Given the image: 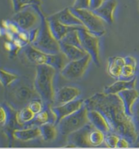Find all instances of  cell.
Here are the masks:
<instances>
[{"label": "cell", "instance_id": "cell-9", "mask_svg": "<svg viewBox=\"0 0 139 149\" xmlns=\"http://www.w3.org/2000/svg\"><path fill=\"white\" fill-rule=\"evenodd\" d=\"M81 45L84 50L90 55L92 62L96 67H100V44L99 37L91 33L86 29L82 28L78 30Z\"/></svg>", "mask_w": 139, "mask_h": 149}, {"label": "cell", "instance_id": "cell-24", "mask_svg": "<svg viewBox=\"0 0 139 149\" xmlns=\"http://www.w3.org/2000/svg\"><path fill=\"white\" fill-rule=\"evenodd\" d=\"M41 132V138L45 141H52L54 140L59 135L57 125L53 123H43L39 126Z\"/></svg>", "mask_w": 139, "mask_h": 149}, {"label": "cell", "instance_id": "cell-5", "mask_svg": "<svg viewBox=\"0 0 139 149\" xmlns=\"http://www.w3.org/2000/svg\"><path fill=\"white\" fill-rule=\"evenodd\" d=\"M24 53L29 61L35 65H47L60 71L67 63L66 61H68L61 52L56 54H49L35 49L31 44L24 47Z\"/></svg>", "mask_w": 139, "mask_h": 149}, {"label": "cell", "instance_id": "cell-14", "mask_svg": "<svg viewBox=\"0 0 139 149\" xmlns=\"http://www.w3.org/2000/svg\"><path fill=\"white\" fill-rule=\"evenodd\" d=\"M117 6V1L116 0H107L96 9L92 10V11L105 23L111 24L114 21V12Z\"/></svg>", "mask_w": 139, "mask_h": 149}, {"label": "cell", "instance_id": "cell-28", "mask_svg": "<svg viewBox=\"0 0 139 149\" xmlns=\"http://www.w3.org/2000/svg\"><path fill=\"white\" fill-rule=\"evenodd\" d=\"M105 134L102 132L96 129H94L89 135V142L91 147L92 146H98L104 143Z\"/></svg>", "mask_w": 139, "mask_h": 149}, {"label": "cell", "instance_id": "cell-6", "mask_svg": "<svg viewBox=\"0 0 139 149\" xmlns=\"http://www.w3.org/2000/svg\"><path fill=\"white\" fill-rule=\"evenodd\" d=\"M39 6H29L22 8L12 16L11 22L20 30L32 31L39 27L41 22Z\"/></svg>", "mask_w": 139, "mask_h": 149}, {"label": "cell", "instance_id": "cell-33", "mask_svg": "<svg viewBox=\"0 0 139 149\" xmlns=\"http://www.w3.org/2000/svg\"><path fill=\"white\" fill-rule=\"evenodd\" d=\"M72 8L75 9H90V0H75Z\"/></svg>", "mask_w": 139, "mask_h": 149}, {"label": "cell", "instance_id": "cell-18", "mask_svg": "<svg viewBox=\"0 0 139 149\" xmlns=\"http://www.w3.org/2000/svg\"><path fill=\"white\" fill-rule=\"evenodd\" d=\"M136 83H137L136 76L129 81L117 80V81L113 83V84L105 87L104 90H103V92L105 93V94H117L118 93L123 90L136 88Z\"/></svg>", "mask_w": 139, "mask_h": 149}, {"label": "cell", "instance_id": "cell-29", "mask_svg": "<svg viewBox=\"0 0 139 149\" xmlns=\"http://www.w3.org/2000/svg\"><path fill=\"white\" fill-rule=\"evenodd\" d=\"M19 78L16 75V74L12 73L9 71H6V70L1 69V77H0V79H1V85L4 88H7L10 86V85L18 79Z\"/></svg>", "mask_w": 139, "mask_h": 149}, {"label": "cell", "instance_id": "cell-4", "mask_svg": "<svg viewBox=\"0 0 139 149\" xmlns=\"http://www.w3.org/2000/svg\"><path fill=\"white\" fill-rule=\"evenodd\" d=\"M41 22L37 29L34 40L30 43L35 49L49 54H56L61 52L59 42L53 37L50 29L47 17L39 8Z\"/></svg>", "mask_w": 139, "mask_h": 149}, {"label": "cell", "instance_id": "cell-36", "mask_svg": "<svg viewBox=\"0 0 139 149\" xmlns=\"http://www.w3.org/2000/svg\"><path fill=\"white\" fill-rule=\"evenodd\" d=\"M136 143L139 144V133L137 134V137H136Z\"/></svg>", "mask_w": 139, "mask_h": 149}, {"label": "cell", "instance_id": "cell-1", "mask_svg": "<svg viewBox=\"0 0 139 149\" xmlns=\"http://www.w3.org/2000/svg\"><path fill=\"white\" fill-rule=\"evenodd\" d=\"M84 104L88 110L98 111L104 117L111 132L126 138L130 144L136 143L137 134L117 94L96 93L86 99Z\"/></svg>", "mask_w": 139, "mask_h": 149}, {"label": "cell", "instance_id": "cell-35", "mask_svg": "<svg viewBox=\"0 0 139 149\" xmlns=\"http://www.w3.org/2000/svg\"><path fill=\"white\" fill-rule=\"evenodd\" d=\"M105 1V0H90V10H94L101 6Z\"/></svg>", "mask_w": 139, "mask_h": 149}, {"label": "cell", "instance_id": "cell-10", "mask_svg": "<svg viewBox=\"0 0 139 149\" xmlns=\"http://www.w3.org/2000/svg\"><path fill=\"white\" fill-rule=\"evenodd\" d=\"M91 62L92 59L90 55L86 54L80 59L68 62L60 73L65 79H78L84 75Z\"/></svg>", "mask_w": 139, "mask_h": 149}, {"label": "cell", "instance_id": "cell-8", "mask_svg": "<svg viewBox=\"0 0 139 149\" xmlns=\"http://www.w3.org/2000/svg\"><path fill=\"white\" fill-rule=\"evenodd\" d=\"M71 12L80 20L87 31L98 37L105 33V22L90 9H75L69 7Z\"/></svg>", "mask_w": 139, "mask_h": 149}, {"label": "cell", "instance_id": "cell-7", "mask_svg": "<svg viewBox=\"0 0 139 149\" xmlns=\"http://www.w3.org/2000/svg\"><path fill=\"white\" fill-rule=\"evenodd\" d=\"M88 123V109L84 103L79 110L63 118L56 125L59 135L67 137Z\"/></svg>", "mask_w": 139, "mask_h": 149}, {"label": "cell", "instance_id": "cell-27", "mask_svg": "<svg viewBox=\"0 0 139 149\" xmlns=\"http://www.w3.org/2000/svg\"><path fill=\"white\" fill-rule=\"evenodd\" d=\"M78 30H73L69 32L60 41L74 45V46L78 47L83 49L82 45H81L80 37L78 35Z\"/></svg>", "mask_w": 139, "mask_h": 149}, {"label": "cell", "instance_id": "cell-15", "mask_svg": "<svg viewBox=\"0 0 139 149\" xmlns=\"http://www.w3.org/2000/svg\"><path fill=\"white\" fill-rule=\"evenodd\" d=\"M47 20L52 34L58 41H61L68 33L73 30H78L82 28H85L84 26H69L65 25L50 16H47Z\"/></svg>", "mask_w": 139, "mask_h": 149}, {"label": "cell", "instance_id": "cell-13", "mask_svg": "<svg viewBox=\"0 0 139 149\" xmlns=\"http://www.w3.org/2000/svg\"><path fill=\"white\" fill-rule=\"evenodd\" d=\"M81 91L77 87L65 86L55 92L52 106H59L80 98Z\"/></svg>", "mask_w": 139, "mask_h": 149}, {"label": "cell", "instance_id": "cell-16", "mask_svg": "<svg viewBox=\"0 0 139 149\" xmlns=\"http://www.w3.org/2000/svg\"><path fill=\"white\" fill-rule=\"evenodd\" d=\"M49 16L65 25L69 26H84L80 20L71 12L69 7L56 12Z\"/></svg>", "mask_w": 139, "mask_h": 149}, {"label": "cell", "instance_id": "cell-3", "mask_svg": "<svg viewBox=\"0 0 139 149\" xmlns=\"http://www.w3.org/2000/svg\"><path fill=\"white\" fill-rule=\"evenodd\" d=\"M57 70L47 65H37L34 82L35 90L45 104L52 106L54 90V78Z\"/></svg>", "mask_w": 139, "mask_h": 149}, {"label": "cell", "instance_id": "cell-21", "mask_svg": "<svg viewBox=\"0 0 139 149\" xmlns=\"http://www.w3.org/2000/svg\"><path fill=\"white\" fill-rule=\"evenodd\" d=\"M61 52L65 56L69 61H75L80 59L88 54L84 49L74 45L67 44V43L59 41Z\"/></svg>", "mask_w": 139, "mask_h": 149}, {"label": "cell", "instance_id": "cell-12", "mask_svg": "<svg viewBox=\"0 0 139 149\" xmlns=\"http://www.w3.org/2000/svg\"><path fill=\"white\" fill-rule=\"evenodd\" d=\"M84 100H83V99L78 98L71 102L59 105V106H51L52 111L56 117L55 125H57V123L63 118L79 110L84 104Z\"/></svg>", "mask_w": 139, "mask_h": 149}, {"label": "cell", "instance_id": "cell-30", "mask_svg": "<svg viewBox=\"0 0 139 149\" xmlns=\"http://www.w3.org/2000/svg\"><path fill=\"white\" fill-rule=\"evenodd\" d=\"M131 119L136 134L139 133V97L132 109Z\"/></svg>", "mask_w": 139, "mask_h": 149}, {"label": "cell", "instance_id": "cell-19", "mask_svg": "<svg viewBox=\"0 0 139 149\" xmlns=\"http://www.w3.org/2000/svg\"><path fill=\"white\" fill-rule=\"evenodd\" d=\"M88 118L89 122L95 129L102 132L105 134L111 132L107 121L98 111L88 110Z\"/></svg>", "mask_w": 139, "mask_h": 149}, {"label": "cell", "instance_id": "cell-31", "mask_svg": "<svg viewBox=\"0 0 139 149\" xmlns=\"http://www.w3.org/2000/svg\"><path fill=\"white\" fill-rule=\"evenodd\" d=\"M119 138L120 136L117 134L109 132V133L105 134L104 143L109 148H116Z\"/></svg>", "mask_w": 139, "mask_h": 149}, {"label": "cell", "instance_id": "cell-2", "mask_svg": "<svg viewBox=\"0 0 139 149\" xmlns=\"http://www.w3.org/2000/svg\"><path fill=\"white\" fill-rule=\"evenodd\" d=\"M6 89V103L17 111L27 107L32 100L40 98L34 84L26 79L18 78Z\"/></svg>", "mask_w": 139, "mask_h": 149}, {"label": "cell", "instance_id": "cell-37", "mask_svg": "<svg viewBox=\"0 0 139 149\" xmlns=\"http://www.w3.org/2000/svg\"><path fill=\"white\" fill-rule=\"evenodd\" d=\"M138 8H139V2H138Z\"/></svg>", "mask_w": 139, "mask_h": 149}, {"label": "cell", "instance_id": "cell-11", "mask_svg": "<svg viewBox=\"0 0 139 149\" xmlns=\"http://www.w3.org/2000/svg\"><path fill=\"white\" fill-rule=\"evenodd\" d=\"M94 129L95 128L89 122L80 130L70 134L69 136H67V144L69 145L66 146V147H91L90 142H89V135Z\"/></svg>", "mask_w": 139, "mask_h": 149}, {"label": "cell", "instance_id": "cell-34", "mask_svg": "<svg viewBox=\"0 0 139 149\" xmlns=\"http://www.w3.org/2000/svg\"><path fill=\"white\" fill-rule=\"evenodd\" d=\"M130 143L128 141L126 138L123 137H120L117 144V146L116 148H128L130 147Z\"/></svg>", "mask_w": 139, "mask_h": 149}, {"label": "cell", "instance_id": "cell-25", "mask_svg": "<svg viewBox=\"0 0 139 149\" xmlns=\"http://www.w3.org/2000/svg\"><path fill=\"white\" fill-rule=\"evenodd\" d=\"M35 117V114L29 108L28 106L18 111L16 116L18 123L22 126V128L24 125L31 121Z\"/></svg>", "mask_w": 139, "mask_h": 149}, {"label": "cell", "instance_id": "cell-22", "mask_svg": "<svg viewBox=\"0 0 139 149\" xmlns=\"http://www.w3.org/2000/svg\"><path fill=\"white\" fill-rule=\"evenodd\" d=\"M125 64L123 67L122 74L118 80L129 81L136 77V68H137V61L135 58L131 56L124 57Z\"/></svg>", "mask_w": 139, "mask_h": 149}, {"label": "cell", "instance_id": "cell-20", "mask_svg": "<svg viewBox=\"0 0 139 149\" xmlns=\"http://www.w3.org/2000/svg\"><path fill=\"white\" fill-rule=\"evenodd\" d=\"M14 138L20 141L27 142L41 138L39 127H31L17 129L13 133Z\"/></svg>", "mask_w": 139, "mask_h": 149}, {"label": "cell", "instance_id": "cell-38", "mask_svg": "<svg viewBox=\"0 0 139 149\" xmlns=\"http://www.w3.org/2000/svg\"><path fill=\"white\" fill-rule=\"evenodd\" d=\"M138 1H139V0H138Z\"/></svg>", "mask_w": 139, "mask_h": 149}, {"label": "cell", "instance_id": "cell-32", "mask_svg": "<svg viewBox=\"0 0 139 149\" xmlns=\"http://www.w3.org/2000/svg\"><path fill=\"white\" fill-rule=\"evenodd\" d=\"M28 107L36 115L43 110L45 107V103L41 100V98H37L32 100Z\"/></svg>", "mask_w": 139, "mask_h": 149}, {"label": "cell", "instance_id": "cell-17", "mask_svg": "<svg viewBox=\"0 0 139 149\" xmlns=\"http://www.w3.org/2000/svg\"><path fill=\"white\" fill-rule=\"evenodd\" d=\"M117 95L123 103L126 115L131 118L132 107L139 97L138 91L136 88L128 89L119 92Z\"/></svg>", "mask_w": 139, "mask_h": 149}, {"label": "cell", "instance_id": "cell-23", "mask_svg": "<svg viewBox=\"0 0 139 149\" xmlns=\"http://www.w3.org/2000/svg\"><path fill=\"white\" fill-rule=\"evenodd\" d=\"M125 64L124 57L115 56L109 58L108 61L107 71L112 77L119 79Z\"/></svg>", "mask_w": 139, "mask_h": 149}, {"label": "cell", "instance_id": "cell-26", "mask_svg": "<svg viewBox=\"0 0 139 149\" xmlns=\"http://www.w3.org/2000/svg\"><path fill=\"white\" fill-rule=\"evenodd\" d=\"M12 8L14 12L21 10L22 8L29 6H39L42 3V0H11Z\"/></svg>", "mask_w": 139, "mask_h": 149}]
</instances>
